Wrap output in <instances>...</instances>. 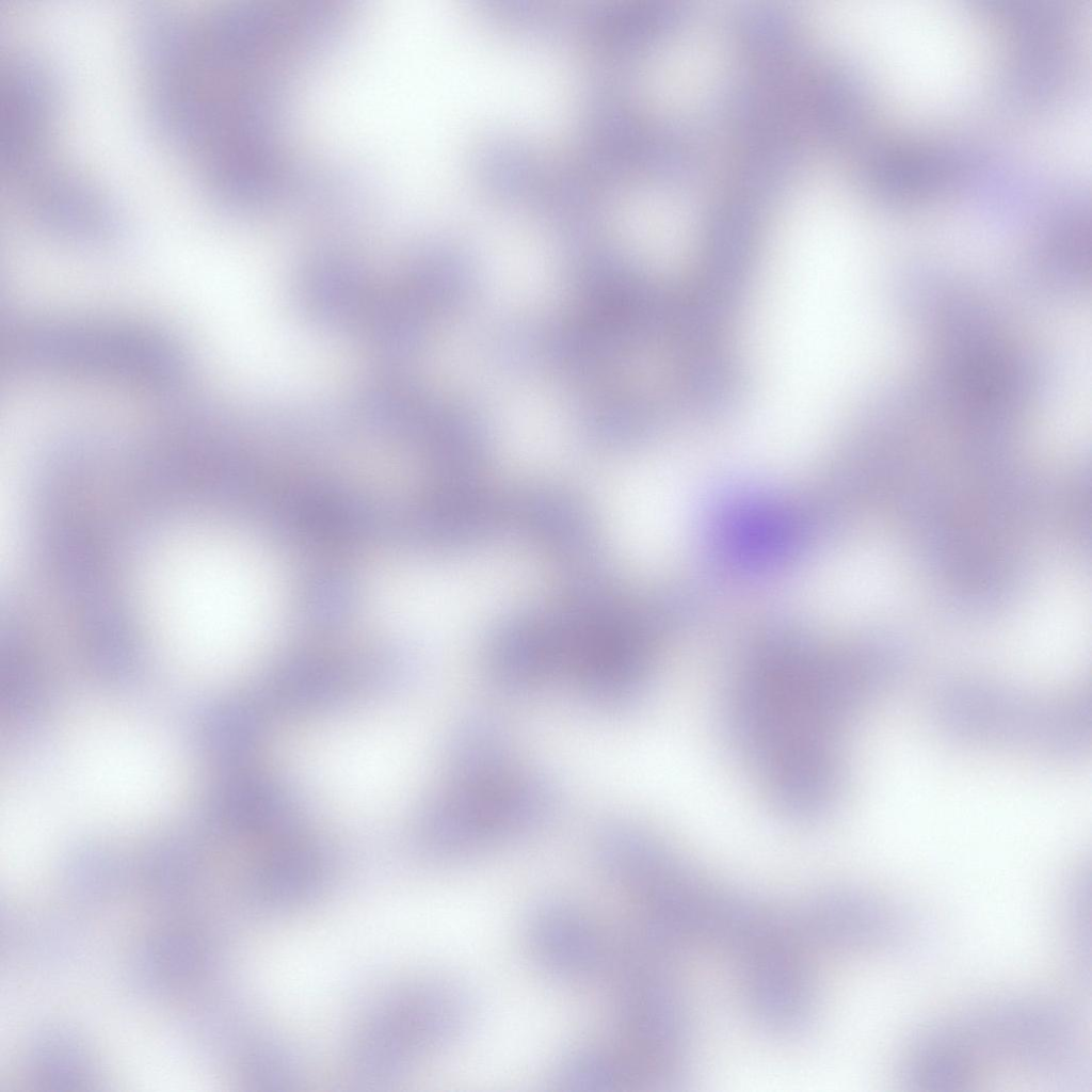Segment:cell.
<instances>
[{"label":"cell","mask_w":1092,"mask_h":1092,"mask_svg":"<svg viewBox=\"0 0 1092 1092\" xmlns=\"http://www.w3.org/2000/svg\"><path fill=\"white\" fill-rule=\"evenodd\" d=\"M957 1022L977 1069L991 1059L1050 1072L1069 1065L1076 1055L1078 1035L1074 1022L1065 1010L1051 1002L1003 1001Z\"/></svg>","instance_id":"cell-8"},{"label":"cell","mask_w":1092,"mask_h":1092,"mask_svg":"<svg viewBox=\"0 0 1092 1092\" xmlns=\"http://www.w3.org/2000/svg\"><path fill=\"white\" fill-rule=\"evenodd\" d=\"M593 853L653 934L672 947L713 941L725 890L706 882L651 833L626 820H607L596 830Z\"/></svg>","instance_id":"cell-5"},{"label":"cell","mask_w":1092,"mask_h":1092,"mask_svg":"<svg viewBox=\"0 0 1092 1092\" xmlns=\"http://www.w3.org/2000/svg\"><path fill=\"white\" fill-rule=\"evenodd\" d=\"M55 112L54 90L33 60H12L0 81V145L7 177L47 158Z\"/></svg>","instance_id":"cell-13"},{"label":"cell","mask_w":1092,"mask_h":1092,"mask_svg":"<svg viewBox=\"0 0 1092 1092\" xmlns=\"http://www.w3.org/2000/svg\"><path fill=\"white\" fill-rule=\"evenodd\" d=\"M727 695L730 741L770 788L805 792L839 777L837 741L855 713L832 659L762 654L741 669Z\"/></svg>","instance_id":"cell-1"},{"label":"cell","mask_w":1092,"mask_h":1092,"mask_svg":"<svg viewBox=\"0 0 1092 1092\" xmlns=\"http://www.w3.org/2000/svg\"><path fill=\"white\" fill-rule=\"evenodd\" d=\"M333 727L302 755L305 789L331 814L376 815L410 793V724L358 718Z\"/></svg>","instance_id":"cell-6"},{"label":"cell","mask_w":1092,"mask_h":1092,"mask_svg":"<svg viewBox=\"0 0 1092 1092\" xmlns=\"http://www.w3.org/2000/svg\"><path fill=\"white\" fill-rule=\"evenodd\" d=\"M932 711L948 737L968 745L1065 759L1090 742V697L1081 690L1042 694L986 678H952L936 689Z\"/></svg>","instance_id":"cell-4"},{"label":"cell","mask_w":1092,"mask_h":1092,"mask_svg":"<svg viewBox=\"0 0 1092 1092\" xmlns=\"http://www.w3.org/2000/svg\"><path fill=\"white\" fill-rule=\"evenodd\" d=\"M572 665L597 702L624 704L641 694L648 677L642 628L616 603L585 628Z\"/></svg>","instance_id":"cell-10"},{"label":"cell","mask_w":1092,"mask_h":1092,"mask_svg":"<svg viewBox=\"0 0 1092 1092\" xmlns=\"http://www.w3.org/2000/svg\"><path fill=\"white\" fill-rule=\"evenodd\" d=\"M525 933L531 957L551 978L576 984L599 982L611 929L578 905L558 899L536 903L526 919Z\"/></svg>","instance_id":"cell-9"},{"label":"cell","mask_w":1092,"mask_h":1092,"mask_svg":"<svg viewBox=\"0 0 1092 1092\" xmlns=\"http://www.w3.org/2000/svg\"><path fill=\"white\" fill-rule=\"evenodd\" d=\"M10 365L52 375L164 388L186 358L163 333L115 320H41L13 324L2 341Z\"/></svg>","instance_id":"cell-3"},{"label":"cell","mask_w":1092,"mask_h":1092,"mask_svg":"<svg viewBox=\"0 0 1092 1092\" xmlns=\"http://www.w3.org/2000/svg\"><path fill=\"white\" fill-rule=\"evenodd\" d=\"M95 711L66 726L57 772L46 783L63 819L100 826L145 821L168 805L179 766L166 741L127 717Z\"/></svg>","instance_id":"cell-2"},{"label":"cell","mask_w":1092,"mask_h":1092,"mask_svg":"<svg viewBox=\"0 0 1092 1092\" xmlns=\"http://www.w3.org/2000/svg\"><path fill=\"white\" fill-rule=\"evenodd\" d=\"M563 665L566 635L558 608L515 614L491 638L487 667L496 682L505 689L533 687Z\"/></svg>","instance_id":"cell-14"},{"label":"cell","mask_w":1092,"mask_h":1092,"mask_svg":"<svg viewBox=\"0 0 1092 1092\" xmlns=\"http://www.w3.org/2000/svg\"><path fill=\"white\" fill-rule=\"evenodd\" d=\"M450 755L462 786L491 788L511 775L510 738L491 714L472 712L464 718L453 735Z\"/></svg>","instance_id":"cell-16"},{"label":"cell","mask_w":1092,"mask_h":1092,"mask_svg":"<svg viewBox=\"0 0 1092 1092\" xmlns=\"http://www.w3.org/2000/svg\"><path fill=\"white\" fill-rule=\"evenodd\" d=\"M791 920L770 917L734 952L750 1012L765 1029L794 1034L812 1022L815 990Z\"/></svg>","instance_id":"cell-7"},{"label":"cell","mask_w":1092,"mask_h":1092,"mask_svg":"<svg viewBox=\"0 0 1092 1092\" xmlns=\"http://www.w3.org/2000/svg\"><path fill=\"white\" fill-rule=\"evenodd\" d=\"M555 1082L577 1090H644L635 1065L616 1045L589 1044L567 1051L555 1069Z\"/></svg>","instance_id":"cell-17"},{"label":"cell","mask_w":1092,"mask_h":1092,"mask_svg":"<svg viewBox=\"0 0 1092 1092\" xmlns=\"http://www.w3.org/2000/svg\"><path fill=\"white\" fill-rule=\"evenodd\" d=\"M51 162L11 181L27 214L64 239L98 243L112 238L116 221L101 195L73 171Z\"/></svg>","instance_id":"cell-11"},{"label":"cell","mask_w":1092,"mask_h":1092,"mask_svg":"<svg viewBox=\"0 0 1092 1092\" xmlns=\"http://www.w3.org/2000/svg\"><path fill=\"white\" fill-rule=\"evenodd\" d=\"M901 921L893 905L855 889L816 894L794 918L803 941L850 953L893 947L900 940Z\"/></svg>","instance_id":"cell-12"},{"label":"cell","mask_w":1092,"mask_h":1092,"mask_svg":"<svg viewBox=\"0 0 1092 1092\" xmlns=\"http://www.w3.org/2000/svg\"><path fill=\"white\" fill-rule=\"evenodd\" d=\"M510 527L567 567L599 555L593 520L580 499L555 485H534L509 497Z\"/></svg>","instance_id":"cell-15"}]
</instances>
